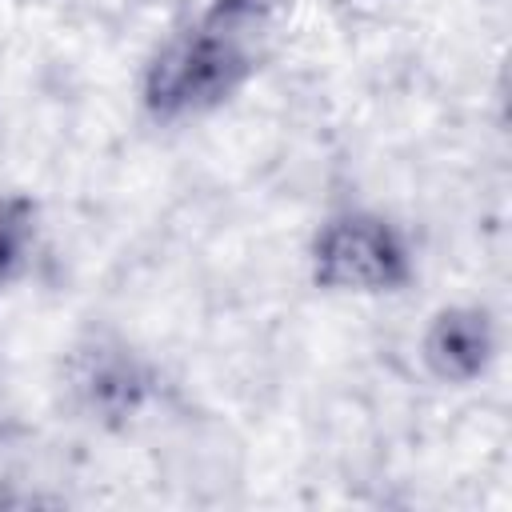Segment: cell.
<instances>
[{
  "label": "cell",
  "mask_w": 512,
  "mask_h": 512,
  "mask_svg": "<svg viewBox=\"0 0 512 512\" xmlns=\"http://www.w3.org/2000/svg\"><path fill=\"white\" fill-rule=\"evenodd\" d=\"M276 0H204L160 40L140 72V108L156 124H184L228 108L268 64Z\"/></svg>",
  "instance_id": "1"
},
{
  "label": "cell",
  "mask_w": 512,
  "mask_h": 512,
  "mask_svg": "<svg viewBox=\"0 0 512 512\" xmlns=\"http://www.w3.org/2000/svg\"><path fill=\"white\" fill-rule=\"evenodd\" d=\"M308 276L328 296H396L416 280V252L384 212L344 208L312 232Z\"/></svg>",
  "instance_id": "2"
},
{
  "label": "cell",
  "mask_w": 512,
  "mask_h": 512,
  "mask_svg": "<svg viewBox=\"0 0 512 512\" xmlns=\"http://www.w3.org/2000/svg\"><path fill=\"white\" fill-rule=\"evenodd\" d=\"M64 388L80 416L104 428H120L132 416H140V408L148 404L152 368L128 340L96 332L72 348L64 368Z\"/></svg>",
  "instance_id": "3"
},
{
  "label": "cell",
  "mask_w": 512,
  "mask_h": 512,
  "mask_svg": "<svg viewBox=\"0 0 512 512\" xmlns=\"http://www.w3.org/2000/svg\"><path fill=\"white\" fill-rule=\"evenodd\" d=\"M500 356V332L488 308L480 304H444L428 316L420 332L424 368L452 388L476 384L492 372Z\"/></svg>",
  "instance_id": "4"
},
{
  "label": "cell",
  "mask_w": 512,
  "mask_h": 512,
  "mask_svg": "<svg viewBox=\"0 0 512 512\" xmlns=\"http://www.w3.org/2000/svg\"><path fill=\"white\" fill-rule=\"evenodd\" d=\"M36 240H40L36 200L24 192H0V292L28 272Z\"/></svg>",
  "instance_id": "5"
},
{
  "label": "cell",
  "mask_w": 512,
  "mask_h": 512,
  "mask_svg": "<svg viewBox=\"0 0 512 512\" xmlns=\"http://www.w3.org/2000/svg\"><path fill=\"white\" fill-rule=\"evenodd\" d=\"M0 140H4V128H0Z\"/></svg>",
  "instance_id": "6"
}]
</instances>
